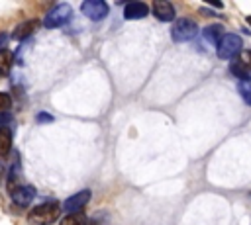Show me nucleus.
I'll list each match as a JSON object with an SVG mask.
<instances>
[{
  "label": "nucleus",
  "mask_w": 251,
  "mask_h": 225,
  "mask_svg": "<svg viewBox=\"0 0 251 225\" xmlns=\"http://www.w3.org/2000/svg\"><path fill=\"white\" fill-rule=\"evenodd\" d=\"M247 23H249V25H251V16H247Z\"/></svg>",
  "instance_id": "412c9836"
},
{
  "label": "nucleus",
  "mask_w": 251,
  "mask_h": 225,
  "mask_svg": "<svg viewBox=\"0 0 251 225\" xmlns=\"http://www.w3.org/2000/svg\"><path fill=\"white\" fill-rule=\"evenodd\" d=\"M149 14V6L145 2H129L124 8V18L126 20H141Z\"/></svg>",
  "instance_id": "9d476101"
},
{
  "label": "nucleus",
  "mask_w": 251,
  "mask_h": 225,
  "mask_svg": "<svg viewBox=\"0 0 251 225\" xmlns=\"http://www.w3.org/2000/svg\"><path fill=\"white\" fill-rule=\"evenodd\" d=\"M0 172H2V168H0Z\"/></svg>",
  "instance_id": "4be33fe9"
},
{
  "label": "nucleus",
  "mask_w": 251,
  "mask_h": 225,
  "mask_svg": "<svg viewBox=\"0 0 251 225\" xmlns=\"http://www.w3.org/2000/svg\"><path fill=\"white\" fill-rule=\"evenodd\" d=\"M12 149V133L8 127H0V157H6Z\"/></svg>",
  "instance_id": "ddd939ff"
},
{
  "label": "nucleus",
  "mask_w": 251,
  "mask_h": 225,
  "mask_svg": "<svg viewBox=\"0 0 251 225\" xmlns=\"http://www.w3.org/2000/svg\"><path fill=\"white\" fill-rule=\"evenodd\" d=\"M10 104H12L10 94L0 92V113H2V112H8V110H10Z\"/></svg>",
  "instance_id": "f3484780"
},
{
  "label": "nucleus",
  "mask_w": 251,
  "mask_h": 225,
  "mask_svg": "<svg viewBox=\"0 0 251 225\" xmlns=\"http://www.w3.org/2000/svg\"><path fill=\"white\" fill-rule=\"evenodd\" d=\"M88 200H90V190H80V192L69 196V198L65 200L63 207H65L69 213H80V209L88 203Z\"/></svg>",
  "instance_id": "0eeeda50"
},
{
  "label": "nucleus",
  "mask_w": 251,
  "mask_h": 225,
  "mask_svg": "<svg viewBox=\"0 0 251 225\" xmlns=\"http://www.w3.org/2000/svg\"><path fill=\"white\" fill-rule=\"evenodd\" d=\"M10 121H12V115H10V112H2V113H0V127L8 125Z\"/></svg>",
  "instance_id": "a211bd4d"
},
{
  "label": "nucleus",
  "mask_w": 251,
  "mask_h": 225,
  "mask_svg": "<svg viewBox=\"0 0 251 225\" xmlns=\"http://www.w3.org/2000/svg\"><path fill=\"white\" fill-rule=\"evenodd\" d=\"M71 16H73V8H71V4H57L55 8H51L47 14H45V18H43V25L45 27H49V29H53V27H61V25H65L69 20H71Z\"/></svg>",
  "instance_id": "20e7f679"
},
{
  "label": "nucleus",
  "mask_w": 251,
  "mask_h": 225,
  "mask_svg": "<svg viewBox=\"0 0 251 225\" xmlns=\"http://www.w3.org/2000/svg\"><path fill=\"white\" fill-rule=\"evenodd\" d=\"M6 43H8V33H4V31H0V51L6 47Z\"/></svg>",
  "instance_id": "aec40b11"
},
{
  "label": "nucleus",
  "mask_w": 251,
  "mask_h": 225,
  "mask_svg": "<svg viewBox=\"0 0 251 225\" xmlns=\"http://www.w3.org/2000/svg\"><path fill=\"white\" fill-rule=\"evenodd\" d=\"M37 29H39V20H27V22L20 23V25L14 29L12 37H14V39H18V41H22V39L29 37L31 33H35Z\"/></svg>",
  "instance_id": "9b49d317"
},
{
  "label": "nucleus",
  "mask_w": 251,
  "mask_h": 225,
  "mask_svg": "<svg viewBox=\"0 0 251 225\" xmlns=\"http://www.w3.org/2000/svg\"><path fill=\"white\" fill-rule=\"evenodd\" d=\"M59 225H86V217L82 213H69L61 219Z\"/></svg>",
  "instance_id": "dca6fc26"
},
{
  "label": "nucleus",
  "mask_w": 251,
  "mask_h": 225,
  "mask_svg": "<svg viewBox=\"0 0 251 225\" xmlns=\"http://www.w3.org/2000/svg\"><path fill=\"white\" fill-rule=\"evenodd\" d=\"M10 196H12V202H14L16 205H27V203H31V200L35 198V188L29 186V184H18V186L10 192Z\"/></svg>",
  "instance_id": "6e6552de"
},
{
  "label": "nucleus",
  "mask_w": 251,
  "mask_h": 225,
  "mask_svg": "<svg viewBox=\"0 0 251 225\" xmlns=\"http://www.w3.org/2000/svg\"><path fill=\"white\" fill-rule=\"evenodd\" d=\"M80 10L92 22H100L108 16V4L104 0H86L80 4Z\"/></svg>",
  "instance_id": "423d86ee"
},
{
  "label": "nucleus",
  "mask_w": 251,
  "mask_h": 225,
  "mask_svg": "<svg viewBox=\"0 0 251 225\" xmlns=\"http://www.w3.org/2000/svg\"><path fill=\"white\" fill-rule=\"evenodd\" d=\"M241 51H243V41H241V37L235 35V33H226V35L220 39V43L216 45V55H218L220 59H224V61L235 59Z\"/></svg>",
  "instance_id": "f03ea898"
},
{
  "label": "nucleus",
  "mask_w": 251,
  "mask_h": 225,
  "mask_svg": "<svg viewBox=\"0 0 251 225\" xmlns=\"http://www.w3.org/2000/svg\"><path fill=\"white\" fill-rule=\"evenodd\" d=\"M37 121L41 123V121H53V115H49V113H37Z\"/></svg>",
  "instance_id": "6ab92c4d"
},
{
  "label": "nucleus",
  "mask_w": 251,
  "mask_h": 225,
  "mask_svg": "<svg viewBox=\"0 0 251 225\" xmlns=\"http://www.w3.org/2000/svg\"><path fill=\"white\" fill-rule=\"evenodd\" d=\"M196 33H198V25H196V22L190 20V18H180V20H176L175 25H173V29H171V37H173L175 43L190 41V39L196 37Z\"/></svg>",
  "instance_id": "7ed1b4c3"
},
{
  "label": "nucleus",
  "mask_w": 251,
  "mask_h": 225,
  "mask_svg": "<svg viewBox=\"0 0 251 225\" xmlns=\"http://www.w3.org/2000/svg\"><path fill=\"white\" fill-rule=\"evenodd\" d=\"M151 10H153L155 18L161 20V22H173L175 16H176V14H175V6H173L171 2H167V0H157V2H153Z\"/></svg>",
  "instance_id": "1a4fd4ad"
},
{
  "label": "nucleus",
  "mask_w": 251,
  "mask_h": 225,
  "mask_svg": "<svg viewBox=\"0 0 251 225\" xmlns=\"http://www.w3.org/2000/svg\"><path fill=\"white\" fill-rule=\"evenodd\" d=\"M229 72L235 74L241 80H245L247 76H251V49H243L233 59V63L229 65Z\"/></svg>",
  "instance_id": "39448f33"
},
{
  "label": "nucleus",
  "mask_w": 251,
  "mask_h": 225,
  "mask_svg": "<svg viewBox=\"0 0 251 225\" xmlns=\"http://www.w3.org/2000/svg\"><path fill=\"white\" fill-rule=\"evenodd\" d=\"M237 90H239V96L243 98V102L247 106H251V76H247L245 80H239Z\"/></svg>",
  "instance_id": "2eb2a0df"
},
{
  "label": "nucleus",
  "mask_w": 251,
  "mask_h": 225,
  "mask_svg": "<svg viewBox=\"0 0 251 225\" xmlns=\"http://www.w3.org/2000/svg\"><path fill=\"white\" fill-rule=\"evenodd\" d=\"M61 203L57 200H49V202H43L39 205H35L29 213H27V221L31 225H51L55 219H59V213H61Z\"/></svg>",
  "instance_id": "f257e3e1"
},
{
  "label": "nucleus",
  "mask_w": 251,
  "mask_h": 225,
  "mask_svg": "<svg viewBox=\"0 0 251 225\" xmlns=\"http://www.w3.org/2000/svg\"><path fill=\"white\" fill-rule=\"evenodd\" d=\"M202 35H204V39H206L208 43L218 45V43H220V39L226 35V33H224V25H222V23L206 25V27H204V31H202Z\"/></svg>",
  "instance_id": "f8f14e48"
},
{
  "label": "nucleus",
  "mask_w": 251,
  "mask_h": 225,
  "mask_svg": "<svg viewBox=\"0 0 251 225\" xmlns=\"http://www.w3.org/2000/svg\"><path fill=\"white\" fill-rule=\"evenodd\" d=\"M12 63H14V53L8 49H2L0 51V74H8L12 68Z\"/></svg>",
  "instance_id": "4468645a"
}]
</instances>
